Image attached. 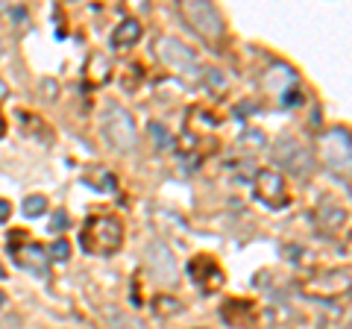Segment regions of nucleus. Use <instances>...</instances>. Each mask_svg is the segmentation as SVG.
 Wrapping results in <instances>:
<instances>
[{
  "instance_id": "10",
  "label": "nucleus",
  "mask_w": 352,
  "mask_h": 329,
  "mask_svg": "<svg viewBox=\"0 0 352 329\" xmlns=\"http://www.w3.org/2000/svg\"><path fill=\"white\" fill-rule=\"evenodd\" d=\"M188 270H191L194 282H197V285H203L206 291H214L217 285H223V270H220L208 256H197L191 265H188Z\"/></svg>"
},
{
  "instance_id": "15",
  "label": "nucleus",
  "mask_w": 352,
  "mask_h": 329,
  "mask_svg": "<svg viewBox=\"0 0 352 329\" xmlns=\"http://www.w3.org/2000/svg\"><path fill=\"white\" fill-rule=\"evenodd\" d=\"M97 173H100V180H85L88 185H94L97 191H106V185H109V191H115V180H112V173H106L103 168H97Z\"/></svg>"
},
{
  "instance_id": "5",
  "label": "nucleus",
  "mask_w": 352,
  "mask_h": 329,
  "mask_svg": "<svg viewBox=\"0 0 352 329\" xmlns=\"http://www.w3.org/2000/svg\"><path fill=\"white\" fill-rule=\"evenodd\" d=\"M273 162H276V168H282L285 173H291L296 180L311 177L314 168H317L311 147L302 145V141L294 138V136H282L276 145H273Z\"/></svg>"
},
{
  "instance_id": "19",
  "label": "nucleus",
  "mask_w": 352,
  "mask_h": 329,
  "mask_svg": "<svg viewBox=\"0 0 352 329\" xmlns=\"http://www.w3.org/2000/svg\"><path fill=\"white\" fill-rule=\"evenodd\" d=\"M3 303H6V297H3V291H0V309H3Z\"/></svg>"
},
{
  "instance_id": "14",
  "label": "nucleus",
  "mask_w": 352,
  "mask_h": 329,
  "mask_svg": "<svg viewBox=\"0 0 352 329\" xmlns=\"http://www.w3.org/2000/svg\"><path fill=\"white\" fill-rule=\"evenodd\" d=\"M21 209H24L27 217H41L44 212H47V197H44V194H30Z\"/></svg>"
},
{
  "instance_id": "18",
  "label": "nucleus",
  "mask_w": 352,
  "mask_h": 329,
  "mask_svg": "<svg viewBox=\"0 0 352 329\" xmlns=\"http://www.w3.org/2000/svg\"><path fill=\"white\" fill-rule=\"evenodd\" d=\"M65 226H68V217H65V215L59 212V217H53V224H50V229H53V233H56V229H65Z\"/></svg>"
},
{
  "instance_id": "6",
  "label": "nucleus",
  "mask_w": 352,
  "mask_h": 329,
  "mask_svg": "<svg viewBox=\"0 0 352 329\" xmlns=\"http://www.w3.org/2000/svg\"><path fill=\"white\" fill-rule=\"evenodd\" d=\"M320 162L335 173H349L352 164V141L346 127H332L329 133L320 136Z\"/></svg>"
},
{
  "instance_id": "21",
  "label": "nucleus",
  "mask_w": 352,
  "mask_h": 329,
  "mask_svg": "<svg viewBox=\"0 0 352 329\" xmlns=\"http://www.w3.org/2000/svg\"><path fill=\"white\" fill-rule=\"evenodd\" d=\"M0 277H3V270H0Z\"/></svg>"
},
{
  "instance_id": "11",
  "label": "nucleus",
  "mask_w": 352,
  "mask_h": 329,
  "mask_svg": "<svg viewBox=\"0 0 352 329\" xmlns=\"http://www.w3.org/2000/svg\"><path fill=\"white\" fill-rule=\"evenodd\" d=\"M141 41V24L135 18H126V21H120V24L112 30V36H109V45H112V50H129V47H135Z\"/></svg>"
},
{
  "instance_id": "4",
  "label": "nucleus",
  "mask_w": 352,
  "mask_h": 329,
  "mask_svg": "<svg viewBox=\"0 0 352 329\" xmlns=\"http://www.w3.org/2000/svg\"><path fill=\"white\" fill-rule=\"evenodd\" d=\"M156 56L162 59V65L168 71H173L179 80L185 83H200V59H197V53L185 45V41L173 39V36H164L159 39L156 45Z\"/></svg>"
},
{
  "instance_id": "20",
  "label": "nucleus",
  "mask_w": 352,
  "mask_h": 329,
  "mask_svg": "<svg viewBox=\"0 0 352 329\" xmlns=\"http://www.w3.org/2000/svg\"><path fill=\"white\" fill-rule=\"evenodd\" d=\"M0 53H3V41H0Z\"/></svg>"
},
{
  "instance_id": "1",
  "label": "nucleus",
  "mask_w": 352,
  "mask_h": 329,
  "mask_svg": "<svg viewBox=\"0 0 352 329\" xmlns=\"http://www.w3.org/2000/svg\"><path fill=\"white\" fill-rule=\"evenodd\" d=\"M124 244V224L115 215H91L82 224L80 247L91 256H112Z\"/></svg>"
},
{
  "instance_id": "7",
  "label": "nucleus",
  "mask_w": 352,
  "mask_h": 329,
  "mask_svg": "<svg viewBox=\"0 0 352 329\" xmlns=\"http://www.w3.org/2000/svg\"><path fill=\"white\" fill-rule=\"evenodd\" d=\"M252 189H256V197L270 206V209H282V206L291 203V194H288V185H285V177L279 171L273 168H261L256 173V182H252Z\"/></svg>"
},
{
  "instance_id": "17",
  "label": "nucleus",
  "mask_w": 352,
  "mask_h": 329,
  "mask_svg": "<svg viewBox=\"0 0 352 329\" xmlns=\"http://www.w3.org/2000/svg\"><path fill=\"white\" fill-rule=\"evenodd\" d=\"M9 215H12V206H9L6 200H0V224H6Z\"/></svg>"
},
{
  "instance_id": "8",
  "label": "nucleus",
  "mask_w": 352,
  "mask_h": 329,
  "mask_svg": "<svg viewBox=\"0 0 352 329\" xmlns=\"http://www.w3.org/2000/svg\"><path fill=\"white\" fill-rule=\"evenodd\" d=\"M144 256H147V268H150L153 277L162 279L164 285L176 282V259H173L170 250L162 244V241L153 238L147 244V250H144Z\"/></svg>"
},
{
  "instance_id": "13",
  "label": "nucleus",
  "mask_w": 352,
  "mask_h": 329,
  "mask_svg": "<svg viewBox=\"0 0 352 329\" xmlns=\"http://www.w3.org/2000/svg\"><path fill=\"white\" fill-rule=\"evenodd\" d=\"M317 221H320L323 229H329V233H340V226H346V209L338 203H320V209H317Z\"/></svg>"
},
{
  "instance_id": "2",
  "label": "nucleus",
  "mask_w": 352,
  "mask_h": 329,
  "mask_svg": "<svg viewBox=\"0 0 352 329\" xmlns=\"http://www.w3.org/2000/svg\"><path fill=\"white\" fill-rule=\"evenodd\" d=\"M176 12H179L185 24L203 41H208V45H217V41L223 39V32H226L223 15H220L217 6L208 3V0H182V3H176Z\"/></svg>"
},
{
  "instance_id": "16",
  "label": "nucleus",
  "mask_w": 352,
  "mask_h": 329,
  "mask_svg": "<svg viewBox=\"0 0 352 329\" xmlns=\"http://www.w3.org/2000/svg\"><path fill=\"white\" fill-rule=\"evenodd\" d=\"M50 256L53 259H68L71 256V250H68V241H65V238H56V241H53V244H50Z\"/></svg>"
},
{
  "instance_id": "3",
  "label": "nucleus",
  "mask_w": 352,
  "mask_h": 329,
  "mask_svg": "<svg viewBox=\"0 0 352 329\" xmlns=\"http://www.w3.org/2000/svg\"><path fill=\"white\" fill-rule=\"evenodd\" d=\"M103 138L106 145L118 150V153H132L138 147V129H135V120H132V115L126 112L120 103H109L103 109Z\"/></svg>"
},
{
  "instance_id": "9",
  "label": "nucleus",
  "mask_w": 352,
  "mask_h": 329,
  "mask_svg": "<svg viewBox=\"0 0 352 329\" xmlns=\"http://www.w3.org/2000/svg\"><path fill=\"white\" fill-rule=\"evenodd\" d=\"M9 253H12V259L21 268L38 273V277L47 273V253H44V247L32 244V241H9Z\"/></svg>"
},
{
  "instance_id": "12",
  "label": "nucleus",
  "mask_w": 352,
  "mask_h": 329,
  "mask_svg": "<svg viewBox=\"0 0 352 329\" xmlns=\"http://www.w3.org/2000/svg\"><path fill=\"white\" fill-rule=\"evenodd\" d=\"M103 321L109 323V329H150L135 312L118 309V306H106V309H103Z\"/></svg>"
}]
</instances>
